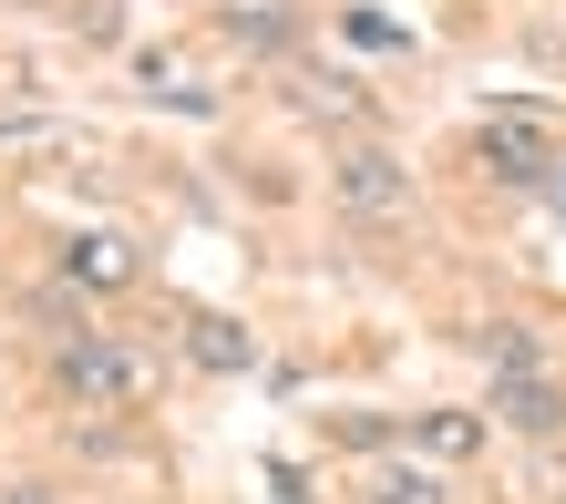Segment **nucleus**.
I'll return each mask as SVG.
<instances>
[{
	"instance_id": "12",
	"label": "nucleus",
	"mask_w": 566,
	"mask_h": 504,
	"mask_svg": "<svg viewBox=\"0 0 566 504\" xmlns=\"http://www.w3.org/2000/svg\"><path fill=\"white\" fill-rule=\"evenodd\" d=\"M536 196H546V207L566 217V145H556V165H546V186H536Z\"/></svg>"
},
{
	"instance_id": "6",
	"label": "nucleus",
	"mask_w": 566,
	"mask_h": 504,
	"mask_svg": "<svg viewBox=\"0 0 566 504\" xmlns=\"http://www.w3.org/2000/svg\"><path fill=\"white\" fill-rule=\"evenodd\" d=\"M227 42H238V52H258V62H279L289 42H298V0H227Z\"/></svg>"
},
{
	"instance_id": "9",
	"label": "nucleus",
	"mask_w": 566,
	"mask_h": 504,
	"mask_svg": "<svg viewBox=\"0 0 566 504\" xmlns=\"http://www.w3.org/2000/svg\"><path fill=\"white\" fill-rule=\"evenodd\" d=\"M196 360H207V371H258V340L238 319H196Z\"/></svg>"
},
{
	"instance_id": "11",
	"label": "nucleus",
	"mask_w": 566,
	"mask_h": 504,
	"mask_svg": "<svg viewBox=\"0 0 566 504\" xmlns=\"http://www.w3.org/2000/svg\"><path fill=\"white\" fill-rule=\"evenodd\" d=\"M340 42H350V52H402V21H381V11H350V21H340Z\"/></svg>"
},
{
	"instance_id": "1",
	"label": "nucleus",
	"mask_w": 566,
	"mask_h": 504,
	"mask_svg": "<svg viewBox=\"0 0 566 504\" xmlns=\"http://www.w3.org/2000/svg\"><path fill=\"white\" fill-rule=\"evenodd\" d=\"M145 381H155L145 340H114V329H62L52 340V391L73 412H135Z\"/></svg>"
},
{
	"instance_id": "13",
	"label": "nucleus",
	"mask_w": 566,
	"mask_h": 504,
	"mask_svg": "<svg viewBox=\"0 0 566 504\" xmlns=\"http://www.w3.org/2000/svg\"><path fill=\"white\" fill-rule=\"evenodd\" d=\"M0 504H62L52 484H0Z\"/></svg>"
},
{
	"instance_id": "3",
	"label": "nucleus",
	"mask_w": 566,
	"mask_h": 504,
	"mask_svg": "<svg viewBox=\"0 0 566 504\" xmlns=\"http://www.w3.org/2000/svg\"><path fill=\"white\" fill-rule=\"evenodd\" d=\"M474 165H484L494 186L536 196V186H546V165H556V134L536 124V104H505V114H484V124H474Z\"/></svg>"
},
{
	"instance_id": "7",
	"label": "nucleus",
	"mask_w": 566,
	"mask_h": 504,
	"mask_svg": "<svg viewBox=\"0 0 566 504\" xmlns=\"http://www.w3.org/2000/svg\"><path fill=\"white\" fill-rule=\"evenodd\" d=\"M62 279L114 298V288H135V258H124V238H62Z\"/></svg>"
},
{
	"instance_id": "2",
	"label": "nucleus",
	"mask_w": 566,
	"mask_h": 504,
	"mask_svg": "<svg viewBox=\"0 0 566 504\" xmlns=\"http://www.w3.org/2000/svg\"><path fill=\"white\" fill-rule=\"evenodd\" d=\"M329 207H340L360 238H381V227L412 217V165L391 145H340V165H329Z\"/></svg>"
},
{
	"instance_id": "5",
	"label": "nucleus",
	"mask_w": 566,
	"mask_h": 504,
	"mask_svg": "<svg viewBox=\"0 0 566 504\" xmlns=\"http://www.w3.org/2000/svg\"><path fill=\"white\" fill-rule=\"evenodd\" d=\"M463 350H474L494 381H515V371H556V350H546V329H536V319H474V329H463Z\"/></svg>"
},
{
	"instance_id": "10",
	"label": "nucleus",
	"mask_w": 566,
	"mask_h": 504,
	"mask_svg": "<svg viewBox=\"0 0 566 504\" xmlns=\"http://www.w3.org/2000/svg\"><path fill=\"white\" fill-rule=\"evenodd\" d=\"M360 504H443V484L402 463V474H371V494H360Z\"/></svg>"
},
{
	"instance_id": "4",
	"label": "nucleus",
	"mask_w": 566,
	"mask_h": 504,
	"mask_svg": "<svg viewBox=\"0 0 566 504\" xmlns=\"http://www.w3.org/2000/svg\"><path fill=\"white\" fill-rule=\"evenodd\" d=\"M484 412H494V432H515V443H556L566 432V381L556 371H515V381L484 391Z\"/></svg>"
},
{
	"instance_id": "8",
	"label": "nucleus",
	"mask_w": 566,
	"mask_h": 504,
	"mask_svg": "<svg viewBox=\"0 0 566 504\" xmlns=\"http://www.w3.org/2000/svg\"><path fill=\"white\" fill-rule=\"evenodd\" d=\"M494 443V412H422L412 422V453L422 463H463V453H484Z\"/></svg>"
}]
</instances>
